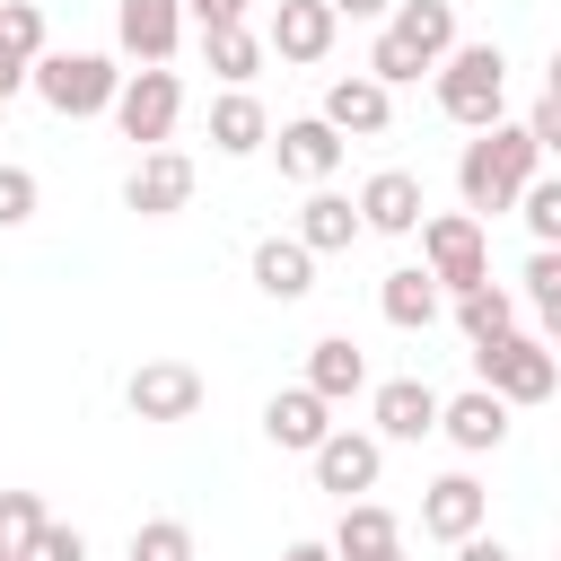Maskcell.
Here are the masks:
<instances>
[{
    "instance_id": "1",
    "label": "cell",
    "mask_w": 561,
    "mask_h": 561,
    "mask_svg": "<svg viewBox=\"0 0 561 561\" xmlns=\"http://www.w3.org/2000/svg\"><path fill=\"white\" fill-rule=\"evenodd\" d=\"M535 175H543V149H535V131H526V123H491V131H473V140H465V158H456V193H465V210H473V219L517 210Z\"/></svg>"
},
{
    "instance_id": "2",
    "label": "cell",
    "mask_w": 561,
    "mask_h": 561,
    "mask_svg": "<svg viewBox=\"0 0 561 561\" xmlns=\"http://www.w3.org/2000/svg\"><path fill=\"white\" fill-rule=\"evenodd\" d=\"M456 53V0H394L386 35L368 44V79L377 88H412L421 70H438Z\"/></svg>"
},
{
    "instance_id": "3",
    "label": "cell",
    "mask_w": 561,
    "mask_h": 561,
    "mask_svg": "<svg viewBox=\"0 0 561 561\" xmlns=\"http://www.w3.org/2000/svg\"><path fill=\"white\" fill-rule=\"evenodd\" d=\"M438 114L465 131H491L508 114V53L500 44H456L438 61Z\"/></svg>"
},
{
    "instance_id": "4",
    "label": "cell",
    "mask_w": 561,
    "mask_h": 561,
    "mask_svg": "<svg viewBox=\"0 0 561 561\" xmlns=\"http://www.w3.org/2000/svg\"><path fill=\"white\" fill-rule=\"evenodd\" d=\"M123 79H131V70H114L105 53H44V61H35V96H44L53 114H70V123L114 114Z\"/></svg>"
},
{
    "instance_id": "5",
    "label": "cell",
    "mask_w": 561,
    "mask_h": 561,
    "mask_svg": "<svg viewBox=\"0 0 561 561\" xmlns=\"http://www.w3.org/2000/svg\"><path fill=\"white\" fill-rule=\"evenodd\" d=\"M421 272H430L447 298L482 289V280H491V245H482V219H473V210H430V219H421Z\"/></svg>"
},
{
    "instance_id": "6",
    "label": "cell",
    "mask_w": 561,
    "mask_h": 561,
    "mask_svg": "<svg viewBox=\"0 0 561 561\" xmlns=\"http://www.w3.org/2000/svg\"><path fill=\"white\" fill-rule=\"evenodd\" d=\"M473 386H491L500 403H543L561 386V351L535 342V333H500V342L473 351Z\"/></svg>"
},
{
    "instance_id": "7",
    "label": "cell",
    "mask_w": 561,
    "mask_h": 561,
    "mask_svg": "<svg viewBox=\"0 0 561 561\" xmlns=\"http://www.w3.org/2000/svg\"><path fill=\"white\" fill-rule=\"evenodd\" d=\"M175 114H184V79H175V70H131V79H123V96H114L123 140H140V149H167Z\"/></svg>"
},
{
    "instance_id": "8",
    "label": "cell",
    "mask_w": 561,
    "mask_h": 561,
    "mask_svg": "<svg viewBox=\"0 0 561 561\" xmlns=\"http://www.w3.org/2000/svg\"><path fill=\"white\" fill-rule=\"evenodd\" d=\"M202 368L193 359H140L131 368V386H123V403H131V421H193L202 412Z\"/></svg>"
},
{
    "instance_id": "9",
    "label": "cell",
    "mask_w": 561,
    "mask_h": 561,
    "mask_svg": "<svg viewBox=\"0 0 561 561\" xmlns=\"http://www.w3.org/2000/svg\"><path fill=\"white\" fill-rule=\"evenodd\" d=\"M184 0H114V44L140 61V70H167L175 61V35H184Z\"/></svg>"
},
{
    "instance_id": "10",
    "label": "cell",
    "mask_w": 561,
    "mask_h": 561,
    "mask_svg": "<svg viewBox=\"0 0 561 561\" xmlns=\"http://www.w3.org/2000/svg\"><path fill=\"white\" fill-rule=\"evenodd\" d=\"M307 465H316V491L359 500V491H377V473H386V438H368V430H333Z\"/></svg>"
},
{
    "instance_id": "11",
    "label": "cell",
    "mask_w": 561,
    "mask_h": 561,
    "mask_svg": "<svg viewBox=\"0 0 561 561\" xmlns=\"http://www.w3.org/2000/svg\"><path fill=\"white\" fill-rule=\"evenodd\" d=\"M482 517H491V491L473 473H438L421 491V535L430 543H465V535H482Z\"/></svg>"
},
{
    "instance_id": "12",
    "label": "cell",
    "mask_w": 561,
    "mask_h": 561,
    "mask_svg": "<svg viewBox=\"0 0 561 561\" xmlns=\"http://www.w3.org/2000/svg\"><path fill=\"white\" fill-rule=\"evenodd\" d=\"M123 202H131L140 219H175V210L193 202V158H184V149H140V167H131Z\"/></svg>"
},
{
    "instance_id": "13",
    "label": "cell",
    "mask_w": 561,
    "mask_h": 561,
    "mask_svg": "<svg viewBox=\"0 0 561 561\" xmlns=\"http://www.w3.org/2000/svg\"><path fill=\"white\" fill-rule=\"evenodd\" d=\"M263 438L289 447V456H316V447L333 438V403H324L316 386H280V394L263 403Z\"/></svg>"
},
{
    "instance_id": "14",
    "label": "cell",
    "mask_w": 561,
    "mask_h": 561,
    "mask_svg": "<svg viewBox=\"0 0 561 561\" xmlns=\"http://www.w3.org/2000/svg\"><path fill=\"white\" fill-rule=\"evenodd\" d=\"M324 123H333L342 140H377V131L394 123V88H377L368 70H351V79L324 88Z\"/></svg>"
},
{
    "instance_id": "15",
    "label": "cell",
    "mask_w": 561,
    "mask_h": 561,
    "mask_svg": "<svg viewBox=\"0 0 561 561\" xmlns=\"http://www.w3.org/2000/svg\"><path fill=\"white\" fill-rule=\"evenodd\" d=\"M421 210H430V202H421V175H412V167H377V175L359 184V219H368L377 237H412Z\"/></svg>"
},
{
    "instance_id": "16",
    "label": "cell",
    "mask_w": 561,
    "mask_h": 561,
    "mask_svg": "<svg viewBox=\"0 0 561 561\" xmlns=\"http://www.w3.org/2000/svg\"><path fill=\"white\" fill-rule=\"evenodd\" d=\"M438 412H447V394L438 386H421V377H386L377 386V438H430L438 430Z\"/></svg>"
},
{
    "instance_id": "17",
    "label": "cell",
    "mask_w": 561,
    "mask_h": 561,
    "mask_svg": "<svg viewBox=\"0 0 561 561\" xmlns=\"http://www.w3.org/2000/svg\"><path fill=\"white\" fill-rule=\"evenodd\" d=\"M438 438H456L465 456H491V447L508 438V403H500L491 386H465V394H447V412H438Z\"/></svg>"
},
{
    "instance_id": "18",
    "label": "cell",
    "mask_w": 561,
    "mask_h": 561,
    "mask_svg": "<svg viewBox=\"0 0 561 561\" xmlns=\"http://www.w3.org/2000/svg\"><path fill=\"white\" fill-rule=\"evenodd\" d=\"M333 26H342V18H333V0H280L263 44H272L280 61H324V53H333Z\"/></svg>"
},
{
    "instance_id": "19",
    "label": "cell",
    "mask_w": 561,
    "mask_h": 561,
    "mask_svg": "<svg viewBox=\"0 0 561 561\" xmlns=\"http://www.w3.org/2000/svg\"><path fill=\"white\" fill-rule=\"evenodd\" d=\"M280 175H298V184H324L333 167H342V131L324 123V114H298V123H280Z\"/></svg>"
},
{
    "instance_id": "20",
    "label": "cell",
    "mask_w": 561,
    "mask_h": 561,
    "mask_svg": "<svg viewBox=\"0 0 561 561\" xmlns=\"http://www.w3.org/2000/svg\"><path fill=\"white\" fill-rule=\"evenodd\" d=\"M254 289L280 298V307H298V298L316 289V254H307L298 237H263V245H254Z\"/></svg>"
},
{
    "instance_id": "21",
    "label": "cell",
    "mask_w": 561,
    "mask_h": 561,
    "mask_svg": "<svg viewBox=\"0 0 561 561\" xmlns=\"http://www.w3.org/2000/svg\"><path fill=\"white\" fill-rule=\"evenodd\" d=\"M359 228H368V219H359V202H351V193H324V184H316V193H307V210H298V245H307V254H342Z\"/></svg>"
},
{
    "instance_id": "22",
    "label": "cell",
    "mask_w": 561,
    "mask_h": 561,
    "mask_svg": "<svg viewBox=\"0 0 561 561\" xmlns=\"http://www.w3.org/2000/svg\"><path fill=\"white\" fill-rule=\"evenodd\" d=\"M333 552H342V561H377V552H403V526H394V508H377V500H342Z\"/></svg>"
},
{
    "instance_id": "23",
    "label": "cell",
    "mask_w": 561,
    "mask_h": 561,
    "mask_svg": "<svg viewBox=\"0 0 561 561\" xmlns=\"http://www.w3.org/2000/svg\"><path fill=\"white\" fill-rule=\"evenodd\" d=\"M263 140H272V114H263L245 88H228V96L210 105V149H219V158H254Z\"/></svg>"
},
{
    "instance_id": "24",
    "label": "cell",
    "mask_w": 561,
    "mask_h": 561,
    "mask_svg": "<svg viewBox=\"0 0 561 561\" xmlns=\"http://www.w3.org/2000/svg\"><path fill=\"white\" fill-rule=\"evenodd\" d=\"M307 386H316L324 403H351V394L368 386V359H359V342H351V333H324V342L307 351Z\"/></svg>"
},
{
    "instance_id": "25",
    "label": "cell",
    "mask_w": 561,
    "mask_h": 561,
    "mask_svg": "<svg viewBox=\"0 0 561 561\" xmlns=\"http://www.w3.org/2000/svg\"><path fill=\"white\" fill-rule=\"evenodd\" d=\"M438 298H447V289H438L421 263H403V272L377 280V307H386V324H403V333H421V324L438 316Z\"/></svg>"
},
{
    "instance_id": "26",
    "label": "cell",
    "mask_w": 561,
    "mask_h": 561,
    "mask_svg": "<svg viewBox=\"0 0 561 561\" xmlns=\"http://www.w3.org/2000/svg\"><path fill=\"white\" fill-rule=\"evenodd\" d=\"M456 324H465V342L482 351V342L517 333V298H508L500 280H482V289H465V298H456Z\"/></svg>"
},
{
    "instance_id": "27",
    "label": "cell",
    "mask_w": 561,
    "mask_h": 561,
    "mask_svg": "<svg viewBox=\"0 0 561 561\" xmlns=\"http://www.w3.org/2000/svg\"><path fill=\"white\" fill-rule=\"evenodd\" d=\"M44 500L35 491H0V561H35V543H44Z\"/></svg>"
},
{
    "instance_id": "28",
    "label": "cell",
    "mask_w": 561,
    "mask_h": 561,
    "mask_svg": "<svg viewBox=\"0 0 561 561\" xmlns=\"http://www.w3.org/2000/svg\"><path fill=\"white\" fill-rule=\"evenodd\" d=\"M202 53H210V70H219L228 88H245V79L263 70V53H272V44H263L254 26H219V35H202Z\"/></svg>"
},
{
    "instance_id": "29",
    "label": "cell",
    "mask_w": 561,
    "mask_h": 561,
    "mask_svg": "<svg viewBox=\"0 0 561 561\" xmlns=\"http://www.w3.org/2000/svg\"><path fill=\"white\" fill-rule=\"evenodd\" d=\"M131 561H193V526H184V517H149V526H131Z\"/></svg>"
},
{
    "instance_id": "30",
    "label": "cell",
    "mask_w": 561,
    "mask_h": 561,
    "mask_svg": "<svg viewBox=\"0 0 561 561\" xmlns=\"http://www.w3.org/2000/svg\"><path fill=\"white\" fill-rule=\"evenodd\" d=\"M0 44L18 61H44V9L35 0H0Z\"/></svg>"
},
{
    "instance_id": "31",
    "label": "cell",
    "mask_w": 561,
    "mask_h": 561,
    "mask_svg": "<svg viewBox=\"0 0 561 561\" xmlns=\"http://www.w3.org/2000/svg\"><path fill=\"white\" fill-rule=\"evenodd\" d=\"M517 219L535 228V245H561V175H535L526 202H517Z\"/></svg>"
},
{
    "instance_id": "32",
    "label": "cell",
    "mask_w": 561,
    "mask_h": 561,
    "mask_svg": "<svg viewBox=\"0 0 561 561\" xmlns=\"http://www.w3.org/2000/svg\"><path fill=\"white\" fill-rule=\"evenodd\" d=\"M35 202H44V184H35L26 167H9V158H0V228H26V219H35Z\"/></svg>"
},
{
    "instance_id": "33",
    "label": "cell",
    "mask_w": 561,
    "mask_h": 561,
    "mask_svg": "<svg viewBox=\"0 0 561 561\" xmlns=\"http://www.w3.org/2000/svg\"><path fill=\"white\" fill-rule=\"evenodd\" d=\"M35 561H88V535H79V526H44Z\"/></svg>"
},
{
    "instance_id": "34",
    "label": "cell",
    "mask_w": 561,
    "mask_h": 561,
    "mask_svg": "<svg viewBox=\"0 0 561 561\" xmlns=\"http://www.w3.org/2000/svg\"><path fill=\"white\" fill-rule=\"evenodd\" d=\"M526 131H535V149H543V158H561V105H552V96L526 114Z\"/></svg>"
},
{
    "instance_id": "35",
    "label": "cell",
    "mask_w": 561,
    "mask_h": 561,
    "mask_svg": "<svg viewBox=\"0 0 561 561\" xmlns=\"http://www.w3.org/2000/svg\"><path fill=\"white\" fill-rule=\"evenodd\" d=\"M193 18H202V35H219V26H245V0H184Z\"/></svg>"
},
{
    "instance_id": "36",
    "label": "cell",
    "mask_w": 561,
    "mask_h": 561,
    "mask_svg": "<svg viewBox=\"0 0 561 561\" xmlns=\"http://www.w3.org/2000/svg\"><path fill=\"white\" fill-rule=\"evenodd\" d=\"M18 88H35V61H18V53L0 44V96H18Z\"/></svg>"
},
{
    "instance_id": "37",
    "label": "cell",
    "mask_w": 561,
    "mask_h": 561,
    "mask_svg": "<svg viewBox=\"0 0 561 561\" xmlns=\"http://www.w3.org/2000/svg\"><path fill=\"white\" fill-rule=\"evenodd\" d=\"M456 561H517V552H508L500 535H465V543H456Z\"/></svg>"
},
{
    "instance_id": "38",
    "label": "cell",
    "mask_w": 561,
    "mask_h": 561,
    "mask_svg": "<svg viewBox=\"0 0 561 561\" xmlns=\"http://www.w3.org/2000/svg\"><path fill=\"white\" fill-rule=\"evenodd\" d=\"M535 316H543V342L561 351V289H552V298H535Z\"/></svg>"
},
{
    "instance_id": "39",
    "label": "cell",
    "mask_w": 561,
    "mask_h": 561,
    "mask_svg": "<svg viewBox=\"0 0 561 561\" xmlns=\"http://www.w3.org/2000/svg\"><path fill=\"white\" fill-rule=\"evenodd\" d=\"M333 18H394V0H333Z\"/></svg>"
},
{
    "instance_id": "40",
    "label": "cell",
    "mask_w": 561,
    "mask_h": 561,
    "mask_svg": "<svg viewBox=\"0 0 561 561\" xmlns=\"http://www.w3.org/2000/svg\"><path fill=\"white\" fill-rule=\"evenodd\" d=\"M280 561H342V552H333V543H289Z\"/></svg>"
},
{
    "instance_id": "41",
    "label": "cell",
    "mask_w": 561,
    "mask_h": 561,
    "mask_svg": "<svg viewBox=\"0 0 561 561\" xmlns=\"http://www.w3.org/2000/svg\"><path fill=\"white\" fill-rule=\"evenodd\" d=\"M543 96H552V105H561V44H552V79H543Z\"/></svg>"
},
{
    "instance_id": "42",
    "label": "cell",
    "mask_w": 561,
    "mask_h": 561,
    "mask_svg": "<svg viewBox=\"0 0 561 561\" xmlns=\"http://www.w3.org/2000/svg\"><path fill=\"white\" fill-rule=\"evenodd\" d=\"M377 561H403V552H377Z\"/></svg>"
},
{
    "instance_id": "43",
    "label": "cell",
    "mask_w": 561,
    "mask_h": 561,
    "mask_svg": "<svg viewBox=\"0 0 561 561\" xmlns=\"http://www.w3.org/2000/svg\"><path fill=\"white\" fill-rule=\"evenodd\" d=\"M0 114H9V96H0Z\"/></svg>"
},
{
    "instance_id": "44",
    "label": "cell",
    "mask_w": 561,
    "mask_h": 561,
    "mask_svg": "<svg viewBox=\"0 0 561 561\" xmlns=\"http://www.w3.org/2000/svg\"><path fill=\"white\" fill-rule=\"evenodd\" d=\"M552 561H561V552H552Z\"/></svg>"
}]
</instances>
